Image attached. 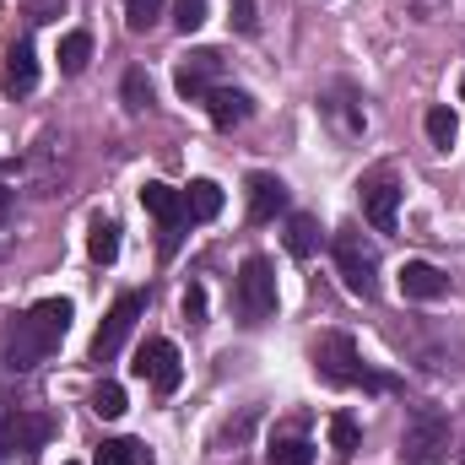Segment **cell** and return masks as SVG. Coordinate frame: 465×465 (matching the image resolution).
<instances>
[{"label":"cell","mask_w":465,"mask_h":465,"mask_svg":"<svg viewBox=\"0 0 465 465\" xmlns=\"http://www.w3.org/2000/svg\"><path fill=\"white\" fill-rule=\"evenodd\" d=\"M135 373H141L157 395H173V390H179V379H184L179 347H173V341H163V336H152L146 347L135 351Z\"/></svg>","instance_id":"ba28073f"},{"label":"cell","mask_w":465,"mask_h":465,"mask_svg":"<svg viewBox=\"0 0 465 465\" xmlns=\"http://www.w3.org/2000/svg\"><path fill=\"white\" fill-rule=\"evenodd\" d=\"M357 444H362V433H357V422H351L347 411H336V417H331V450H336V455H351Z\"/></svg>","instance_id":"d4e9b609"},{"label":"cell","mask_w":465,"mask_h":465,"mask_svg":"<svg viewBox=\"0 0 465 465\" xmlns=\"http://www.w3.org/2000/svg\"><path fill=\"white\" fill-rule=\"evenodd\" d=\"M287 212V184L276 173H249V223H276Z\"/></svg>","instance_id":"5bb4252c"},{"label":"cell","mask_w":465,"mask_h":465,"mask_svg":"<svg viewBox=\"0 0 465 465\" xmlns=\"http://www.w3.org/2000/svg\"><path fill=\"white\" fill-rule=\"evenodd\" d=\"M33 87H38V54H33L27 38H16L5 49V65H0V93L5 98H27Z\"/></svg>","instance_id":"7c38bea8"},{"label":"cell","mask_w":465,"mask_h":465,"mask_svg":"<svg viewBox=\"0 0 465 465\" xmlns=\"http://www.w3.org/2000/svg\"><path fill=\"white\" fill-rule=\"evenodd\" d=\"M71 465H76V460H71Z\"/></svg>","instance_id":"4dcf8cb0"},{"label":"cell","mask_w":465,"mask_h":465,"mask_svg":"<svg viewBox=\"0 0 465 465\" xmlns=\"http://www.w3.org/2000/svg\"><path fill=\"white\" fill-rule=\"evenodd\" d=\"M309 362H314V373L325 379V384H336V390H351V384H368V368H362V351L351 341L347 331H325L314 347H309Z\"/></svg>","instance_id":"5b68a950"},{"label":"cell","mask_w":465,"mask_h":465,"mask_svg":"<svg viewBox=\"0 0 465 465\" xmlns=\"http://www.w3.org/2000/svg\"><path fill=\"white\" fill-rule=\"evenodd\" d=\"M232 27H238V33H254V27H260L254 0H232Z\"/></svg>","instance_id":"f546056e"},{"label":"cell","mask_w":465,"mask_h":465,"mask_svg":"<svg viewBox=\"0 0 465 465\" xmlns=\"http://www.w3.org/2000/svg\"><path fill=\"white\" fill-rule=\"evenodd\" d=\"M141 206L157 217V232H163V254H173L179 249V232H184V195L179 190H168V184H146L141 190Z\"/></svg>","instance_id":"30bf717a"},{"label":"cell","mask_w":465,"mask_h":465,"mask_svg":"<svg viewBox=\"0 0 465 465\" xmlns=\"http://www.w3.org/2000/svg\"><path fill=\"white\" fill-rule=\"evenodd\" d=\"M124 406H130V401H124V390H119L114 379H104V384L93 390V411H98L104 422H114V417H124Z\"/></svg>","instance_id":"603a6c76"},{"label":"cell","mask_w":465,"mask_h":465,"mask_svg":"<svg viewBox=\"0 0 465 465\" xmlns=\"http://www.w3.org/2000/svg\"><path fill=\"white\" fill-rule=\"evenodd\" d=\"M422 130H428V141H433V146H444V152H450V146H455V135H460V114H455L450 104H433L428 119H422Z\"/></svg>","instance_id":"ffe728a7"},{"label":"cell","mask_w":465,"mask_h":465,"mask_svg":"<svg viewBox=\"0 0 465 465\" xmlns=\"http://www.w3.org/2000/svg\"><path fill=\"white\" fill-rule=\"evenodd\" d=\"M141 314H146V292H119L114 309H109L104 325H98V336H93V362H114L119 347H124V336L135 331Z\"/></svg>","instance_id":"8992f818"},{"label":"cell","mask_w":465,"mask_h":465,"mask_svg":"<svg viewBox=\"0 0 465 465\" xmlns=\"http://www.w3.org/2000/svg\"><path fill=\"white\" fill-rule=\"evenodd\" d=\"M87 60H93V33H82V27L65 33V38H60V71H65V76H82Z\"/></svg>","instance_id":"d6986e66"},{"label":"cell","mask_w":465,"mask_h":465,"mask_svg":"<svg viewBox=\"0 0 465 465\" xmlns=\"http://www.w3.org/2000/svg\"><path fill=\"white\" fill-rule=\"evenodd\" d=\"M331 254H336V271H341V282H347L351 298H373V292H379V249L351 228V223L336 228Z\"/></svg>","instance_id":"3957f363"},{"label":"cell","mask_w":465,"mask_h":465,"mask_svg":"<svg viewBox=\"0 0 465 465\" xmlns=\"http://www.w3.org/2000/svg\"><path fill=\"white\" fill-rule=\"evenodd\" d=\"M173 22H179V33H195L206 22V0H179V16Z\"/></svg>","instance_id":"83f0119b"},{"label":"cell","mask_w":465,"mask_h":465,"mask_svg":"<svg viewBox=\"0 0 465 465\" xmlns=\"http://www.w3.org/2000/svg\"><path fill=\"white\" fill-rule=\"evenodd\" d=\"M401 292H406L411 303H439V298L450 292V276H444L439 265H428V260H406V265H401Z\"/></svg>","instance_id":"4fadbf2b"},{"label":"cell","mask_w":465,"mask_h":465,"mask_svg":"<svg viewBox=\"0 0 465 465\" xmlns=\"http://www.w3.org/2000/svg\"><path fill=\"white\" fill-rule=\"evenodd\" d=\"M157 16H163V0H124V22H130V33H146Z\"/></svg>","instance_id":"484cf974"},{"label":"cell","mask_w":465,"mask_h":465,"mask_svg":"<svg viewBox=\"0 0 465 465\" xmlns=\"http://www.w3.org/2000/svg\"><path fill=\"white\" fill-rule=\"evenodd\" d=\"M184 320H190V325H206V287H201V282L184 287Z\"/></svg>","instance_id":"4316f807"},{"label":"cell","mask_w":465,"mask_h":465,"mask_svg":"<svg viewBox=\"0 0 465 465\" xmlns=\"http://www.w3.org/2000/svg\"><path fill=\"white\" fill-rule=\"evenodd\" d=\"M287 254H292V260L320 254V223H314L309 212H292V217H287Z\"/></svg>","instance_id":"e0dca14e"},{"label":"cell","mask_w":465,"mask_h":465,"mask_svg":"<svg viewBox=\"0 0 465 465\" xmlns=\"http://www.w3.org/2000/svg\"><path fill=\"white\" fill-rule=\"evenodd\" d=\"M249 428H254V411H243L238 422H228V428L217 433V450H228V444H243V439H249Z\"/></svg>","instance_id":"f1b7e54d"},{"label":"cell","mask_w":465,"mask_h":465,"mask_svg":"<svg viewBox=\"0 0 465 465\" xmlns=\"http://www.w3.org/2000/svg\"><path fill=\"white\" fill-rule=\"evenodd\" d=\"M206 114H212L217 130H232V124H243V119L254 114V98L238 93V87H212L206 93Z\"/></svg>","instance_id":"9a60e30c"},{"label":"cell","mask_w":465,"mask_h":465,"mask_svg":"<svg viewBox=\"0 0 465 465\" xmlns=\"http://www.w3.org/2000/svg\"><path fill=\"white\" fill-rule=\"evenodd\" d=\"M232 303L243 314V325H265L276 314V271L265 254H249L238 265V282H232Z\"/></svg>","instance_id":"277c9868"},{"label":"cell","mask_w":465,"mask_h":465,"mask_svg":"<svg viewBox=\"0 0 465 465\" xmlns=\"http://www.w3.org/2000/svg\"><path fill=\"white\" fill-rule=\"evenodd\" d=\"M124 109H135V114H141V109H152V76H146L141 65H135V71H124Z\"/></svg>","instance_id":"cb8c5ba5"},{"label":"cell","mask_w":465,"mask_h":465,"mask_svg":"<svg viewBox=\"0 0 465 465\" xmlns=\"http://www.w3.org/2000/svg\"><path fill=\"white\" fill-rule=\"evenodd\" d=\"M265 460H271V465H314V444H309V439H298V433H287V439H271Z\"/></svg>","instance_id":"44dd1931"},{"label":"cell","mask_w":465,"mask_h":465,"mask_svg":"<svg viewBox=\"0 0 465 465\" xmlns=\"http://www.w3.org/2000/svg\"><path fill=\"white\" fill-rule=\"evenodd\" d=\"M450 455V417L439 406H411L401 428V465H439Z\"/></svg>","instance_id":"7a4b0ae2"},{"label":"cell","mask_w":465,"mask_h":465,"mask_svg":"<svg viewBox=\"0 0 465 465\" xmlns=\"http://www.w3.org/2000/svg\"><path fill=\"white\" fill-rule=\"evenodd\" d=\"M217 212H223V184L195 179V184L184 190V217H190V223H212Z\"/></svg>","instance_id":"2e32d148"},{"label":"cell","mask_w":465,"mask_h":465,"mask_svg":"<svg viewBox=\"0 0 465 465\" xmlns=\"http://www.w3.org/2000/svg\"><path fill=\"white\" fill-rule=\"evenodd\" d=\"M49 439H54V422L38 417V411H11V417H0V455H22V460H33Z\"/></svg>","instance_id":"52a82bcc"},{"label":"cell","mask_w":465,"mask_h":465,"mask_svg":"<svg viewBox=\"0 0 465 465\" xmlns=\"http://www.w3.org/2000/svg\"><path fill=\"white\" fill-rule=\"evenodd\" d=\"M357 195H362V217H368V228L395 232V212H401V190H395V179H390V173H368V179L357 184Z\"/></svg>","instance_id":"8fae6325"},{"label":"cell","mask_w":465,"mask_h":465,"mask_svg":"<svg viewBox=\"0 0 465 465\" xmlns=\"http://www.w3.org/2000/svg\"><path fill=\"white\" fill-rule=\"evenodd\" d=\"M87 254H93L98 265H114L119 260V223L114 217H93V228H87Z\"/></svg>","instance_id":"ac0fdd59"},{"label":"cell","mask_w":465,"mask_h":465,"mask_svg":"<svg viewBox=\"0 0 465 465\" xmlns=\"http://www.w3.org/2000/svg\"><path fill=\"white\" fill-rule=\"evenodd\" d=\"M217 76H223V54L217 49H190L179 60V71H173V87H179V98L206 104V93L217 87Z\"/></svg>","instance_id":"9c48e42d"},{"label":"cell","mask_w":465,"mask_h":465,"mask_svg":"<svg viewBox=\"0 0 465 465\" xmlns=\"http://www.w3.org/2000/svg\"><path fill=\"white\" fill-rule=\"evenodd\" d=\"M146 444H135V439H109V444H98V455L93 465H146Z\"/></svg>","instance_id":"7402d4cb"},{"label":"cell","mask_w":465,"mask_h":465,"mask_svg":"<svg viewBox=\"0 0 465 465\" xmlns=\"http://www.w3.org/2000/svg\"><path fill=\"white\" fill-rule=\"evenodd\" d=\"M65 331H71V298H44V303H33V309L11 325L5 362H11V368H33V362H44L49 351L65 341Z\"/></svg>","instance_id":"6da1fadb"}]
</instances>
